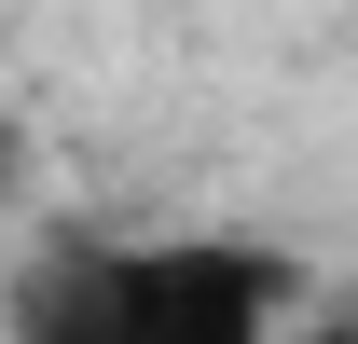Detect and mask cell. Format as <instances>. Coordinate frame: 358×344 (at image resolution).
Masks as SVG:
<instances>
[{"instance_id":"6da1fadb","label":"cell","mask_w":358,"mask_h":344,"mask_svg":"<svg viewBox=\"0 0 358 344\" xmlns=\"http://www.w3.org/2000/svg\"><path fill=\"white\" fill-rule=\"evenodd\" d=\"M289 303H303L289 248L179 234V248H69L14 303V331L28 344H275Z\"/></svg>"}]
</instances>
